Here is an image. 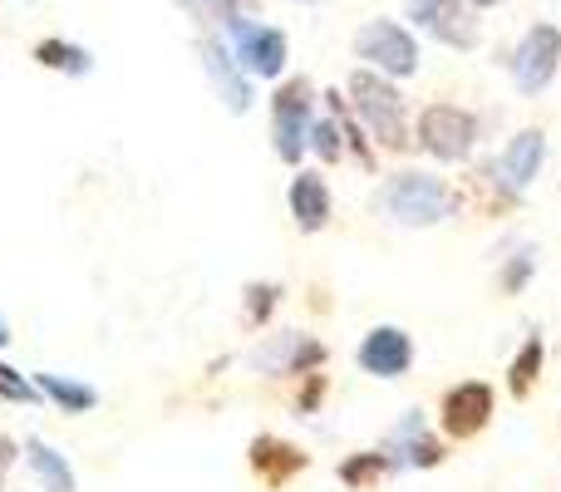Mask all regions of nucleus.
<instances>
[{
  "mask_svg": "<svg viewBox=\"0 0 561 492\" xmlns=\"http://www.w3.org/2000/svg\"><path fill=\"white\" fill-rule=\"evenodd\" d=\"M247 458H252V473L262 478L266 488H286L290 478H296L300 468L310 464V458L300 454L296 444H286V438H272V434L252 438V448H247Z\"/></svg>",
  "mask_w": 561,
  "mask_h": 492,
  "instance_id": "obj_14",
  "label": "nucleus"
},
{
  "mask_svg": "<svg viewBox=\"0 0 561 492\" xmlns=\"http://www.w3.org/2000/svg\"><path fill=\"white\" fill-rule=\"evenodd\" d=\"M542 158H547V134L542 128H523V134L503 148V158H497V178H503L513 193H527L533 178L542 173Z\"/></svg>",
  "mask_w": 561,
  "mask_h": 492,
  "instance_id": "obj_13",
  "label": "nucleus"
},
{
  "mask_svg": "<svg viewBox=\"0 0 561 492\" xmlns=\"http://www.w3.org/2000/svg\"><path fill=\"white\" fill-rule=\"evenodd\" d=\"M350 104H355V118L375 134V144L385 148H409V124H404V94L389 84V75L379 69H355L350 75Z\"/></svg>",
  "mask_w": 561,
  "mask_h": 492,
  "instance_id": "obj_2",
  "label": "nucleus"
},
{
  "mask_svg": "<svg viewBox=\"0 0 561 492\" xmlns=\"http://www.w3.org/2000/svg\"><path fill=\"white\" fill-rule=\"evenodd\" d=\"M320 389H325V379H310V389H306V394H300V409H306V414H310V409H316L320 404Z\"/></svg>",
  "mask_w": 561,
  "mask_h": 492,
  "instance_id": "obj_28",
  "label": "nucleus"
},
{
  "mask_svg": "<svg viewBox=\"0 0 561 492\" xmlns=\"http://www.w3.org/2000/svg\"><path fill=\"white\" fill-rule=\"evenodd\" d=\"M222 30H227V49L237 55V65H242L247 75L252 79H280V69H286V59H290V45L276 25H262V20H252V15L237 10V15L222 20Z\"/></svg>",
  "mask_w": 561,
  "mask_h": 492,
  "instance_id": "obj_3",
  "label": "nucleus"
},
{
  "mask_svg": "<svg viewBox=\"0 0 561 492\" xmlns=\"http://www.w3.org/2000/svg\"><path fill=\"white\" fill-rule=\"evenodd\" d=\"M473 10H493V5H503V0H468Z\"/></svg>",
  "mask_w": 561,
  "mask_h": 492,
  "instance_id": "obj_30",
  "label": "nucleus"
},
{
  "mask_svg": "<svg viewBox=\"0 0 561 492\" xmlns=\"http://www.w3.org/2000/svg\"><path fill=\"white\" fill-rule=\"evenodd\" d=\"M35 65L39 69H55V75H69V79H84L94 75V55L75 39H39L35 45Z\"/></svg>",
  "mask_w": 561,
  "mask_h": 492,
  "instance_id": "obj_18",
  "label": "nucleus"
},
{
  "mask_svg": "<svg viewBox=\"0 0 561 492\" xmlns=\"http://www.w3.org/2000/svg\"><path fill=\"white\" fill-rule=\"evenodd\" d=\"M493 419V389L488 385H478V379H468V385H458V389H448V399H444V428L454 438H473L478 428Z\"/></svg>",
  "mask_w": 561,
  "mask_h": 492,
  "instance_id": "obj_12",
  "label": "nucleus"
},
{
  "mask_svg": "<svg viewBox=\"0 0 561 492\" xmlns=\"http://www.w3.org/2000/svg\"><path fill=\"white\" fill-rule=\"evenodd\" d=\"M355 359L365 375L399 379V375H409V365H414V340H409L399 325H375L365 340H359Z\"/></svg>",
  "mask_w": 561,
  "mask_h": 492,
  "instance_id": "obj_10",
  "label": "nucleus"
},
{
  "mask_svg": "<svg viewBox=\"0 0 561 492\" xmlns=\"http://www.w3.org/2000/svg\"><path fill=\"white\" fill-rule=\"evenodd\" d=\"M276 300H280V286H247V325H266Z\"/></svg>",
  "mask_w": 561,
  "mask_h": 492,
  "instance_id": "obj_24",
  "label": "nucleus"
},
{
  "mask_svg": "<svg viewBox=\"0 0 561 492\" xmlns=\"http://www.w3.org/2000/svg\"><path fill=\"white\" fill-rule=\"evenodd\" d=\"M10 340H15V335H10V325H5V316H0V350H5V345H10Z\"/></svg>",
  "mask_w": 561,
  "mask_h": 492,
  "instance_id": "obj_29",
  "label": "nucleus"
},
{
  "mask_svg": "<svg viewBox=\"0 0 561 492\" xmlns=\"http://www.w3.org/2000/svg\"><path fill=\"white\" fill-rule=\"evenodd\" d=\"M355 59H365V69H379L389 79H409L419 69V45L399 20H365L355 35Z\"/></svg>",
  "mask_w": 561,
  "mask_h": 492,
  "instance_id": "obj_5",
  "label": "nucleus"
},
{
  "mask_svg": "<svg viewBox=\"0 0 561 492\" xmlns=\"http://www.w3.org/2000/svg\"><path fill=\"white\" fill-rule=\"evenodd\" d=\"M0 399H10V404H35L39 389H35V379L15 375V369H10L5 359H0Z\"/></svg>",
  "mask_w": 561,
  "mask_h": 492,
  "instance_id": "obj_23",
  "label": "nucleus"
},
{
  "mask_svg": "<svg viewBox=\"0 0 561 492\" xmlns=\"http://www.w3.org/2000/svg\"><path fill=\"white\" fill-rule=\"evenodd\" d=\"M310 148H316L325 163H340L345 158V128H340V118H310Z\"/></svg>",
  "mask_w": 561,
  "mask_h": 492,
  "instance_id": "obj_21",
  "label": "nucleus"
},
{
  "mask_svg": "<svg viewBox=\"0 0 561 492\" xmlns=\"http://www.w3.org/2000/svg\"><path fill=\"white\" fill-rule=\"evenodd\" d=\"M247 365L266 379H280V375H310V369L325 365V345L310 340L306 330H280V335H266L262 345L252 350Z\"/></svg>",
  "mask_w": 561,
  "mask_h": 492,
  "instance_id": "obj_9",
  "label": "nucleus"
},
{
  "mask_svg": "<svg viewBox=\"0 0 561 492\" xmlns=\"http://www.w3.org/2000/svg\"><path fill=\"white\" fill-rule=\"evenodd\" d=\"M419 144L434 158H444V163H458V158H468L478 144V118L458 104H428L424 114H419Z\"/></svg>",
  "mask_w": 561,
  "mask_h": 492,
  "instance_id": "obj_8",
  "label": "nucleus"
},
{
  "mask_svg": "<svg viewBox=\"0 0 561 492\" xmlns=\"http://www.w3.org/2000/svg\"><path fill=\"white\" fill-rule=\"evenodd\" d=\"M409 20L448 49H478V39H483L478 10L468 0H409Z\"/></svg>",
  "mask_w": 561,
  "mask_h": 492,
  "instance_id": "obj_7",
  "label": "nucleus"
},
{
  "mask_svg": "<svg viewBox=\"0 0 561 492\" xmlns=\"http://www.w3.org/2000/svg\"><path fill=\"white\" fill-rule=\"evenodd\" d=\"M25 464H30V473L39 478L45 492H75V468H69L65 454L49 448L45 438H25Z\"/></svg>",
  "mask_w": 561,
  "mask_h": 492,
  "instance_id": "obj_17",
  "label": "nucleus"
},
{
  "mask_svg": "<svg viewBox=\"0 0 561 492\" xmlns=\"http://www.w3.org/2000/svg\"><path fill=\"white\" fill-rule=\"evenodd\" d=\"M385 454H399L394 468H399V464H409V468H434L438 458H444V448H438V438L424 434V419H419V414H404V419H399V428L389 434Z\"/></svg>",
  "mask_w": 561,
  "mask_h": 492,
  "instance_id": "obj_16",
  "label": "nucleus"
},
{
  "mask_svg": "<svg viewBox=\"0 0 561 492\" xmlns=\"http://www.w3.org/2000/svg\"><path fill=\"white\" fill-rule=\"evenodd\" d=\"M389 454H355L350 464H340V483H350V488H365V483H375L379 473H389Z\"/></svg>",
  "mask_w": 561,
  "mask_h": 492,
  "instance_id": "obj_22",
  "label": "nucleus"
},
{
  "mask_svg": "<svg viewBox=\"0 0 561 492\" xmlns=\"http://www.w3.org/2000/svg\"><path fill=\"white\" fill-rule=\"evenodd\" d=\"M290 5H320V0H290Z\"/></svg>",
  "mask_w": 561,
  "mask_h": 492,
  "instance_id": "obj_31",
  "label": "nucleus"
},
{
  "mask_svg": "<svg viewBox=\"0 0 561 492\" xmlns=\"http://www.w3.org/2000/svg\"><path fill=\"white\" fill-rule=\"evenodd\" d=\"M533 266H537L533 247H523V251L513 256V266L503 271V290H523V286H527V276H533Z\"/></svg>",
  "mask_w": 561,
  "mask_h": 492,
  "instance_id": "obj_25",
  "label": "nucleus"
},
{
  "mask_svg": "<svg viewBox=\"0 0 561 492\" xmlns=\"http://www.w3.org/2000/svg\"><path fill=\"white\" fill-rule=\"evenodd\" d=\"M286 203H290V217H296L300 232H320V227L330 222V187H325V178L320 173H296L290 178Z\"/></svg>",
  "mask_w": 561,
  "mask_h": 492,
  "instance_id": "obj_15",
  "label": "nucleus"
},
{
  "mask_svg": "<svg viewBox=\"0 0 561 492\" xmlns=\"http://www.w3.org/2000/svg\"><path fill=\"white\" fill-rule=\"evenodd\" d=\"M379 213L399 227H438L458 213V197L444 178L404 168V173H394L379 187Z\"/></svg>",
  "mask_w": 561,
  "mask_h": 492,
  "instance_id": "obj_1",
  "label": "nucleus"
},
{
  "mask_svg": "<svg viewBox=\"0 0 561 492\" xmlns=\"http://www.w3.org/2000/svg\"><path fill=\"white\" fill-rule=\"evenodd\" d=\"M542 355H547V350H542V340H527V345L523 350H517V359H513V369H507V389H513V394L517 399H523L527 394V389H533V379H537V369H542Z\"/></svg>",
  "mask_w": 561,
  "mask_h": 492,
  "instance_id": "obj_20",
  "label": "nucleus"
},
{
  "mask_svg": "<svg viewBox=\"0 0 561 492\" xmlns=\"http://www.w3.org/2000/svg\"><path fill=\"white\" fill-rule=\"evenodd\" d=\"M561 69V30L557 25H533L507 55V75H513L517 94L537 99Z\"/></svg>",
  "mask_w": 561,
  "mask_h": 492,
  "instance_id": "obj_6",
  "label": "nucleus"
},
{
  "mask_svg": "<svg viewBox=\"0 0 561 492\" xmlns=\"http://www.w3.org/2000/svg\"><path fill=\"white\" fill-rule=\"evenodd\" d=\"M35 389L49 399V404L65 409V414H89V409L99 404V389L79 385V379H69V375H35Z\"/></svg>",
  "mask_w": 561,
  "mask_h": 492,
  "instance_id": "obj_19",
  "label": "nucleus"
},
{
  "mask_svg": "<svg viewBox=\"0 0 561 492\" xmlns=\"http://www.w3.org/2000/svg\"><path fill=\"white\" fill-rule=\"evenodd\" d=\"M183 10H193L197 20H217L222 25L227 15H237V0H178Z\"/></svg>",
  "mask_w": 561,
  "mask_h": 492,
  "instance_id": "obj_26",
  "label": "nucleus"
},
{
  "mask_svg": "<svg viewBox=\"0 0 561 492\" xmlns=\"http://www.w3.org/2000/svg\"><path fill=\"white\" fill-rule=\"evenodd\" d=\"M15 454H20L15 438H0V492H5V478H10V464H15Z\"/></svg>",
  "mask_w": 561,
  "mask_h": 492,
  "instance_id": "obj_27",
  "label": "nucleus"
},
{
  "mask_svg": "<svg viewBox=\"0 0 561 492\" xmlns=\"http://www.w3.org/2000/svg\"><path fill=\"white\" fill-rule=\"evenodd\" d=\"M310 104H316V89L310 79H286L272 94V144L280 163H300L310 148Z\"/></svg>",
  "mask_w": 561,
  "mask_h": 492,
  "instance_id": "obj_4",
  "label": "nucleus"
},
{
  "mask_svg": "<svg viewBox=\"0 0 561 492\" xmlns=\"http://www.w3.org/2000/svg\"><path fill=\"white\" fill-rule=\"evenodd\" d=\"M197 55H203V69H207V79H213L217 99H222L232 114H247V108H252V75L237 65V55L227 49V39H203Z\"/></svg>",
  "mask_w": 561,
  "mask_h": 492,
  "instance_id": "obj_11",
  "label": "nucleus"
}]
</instances>
